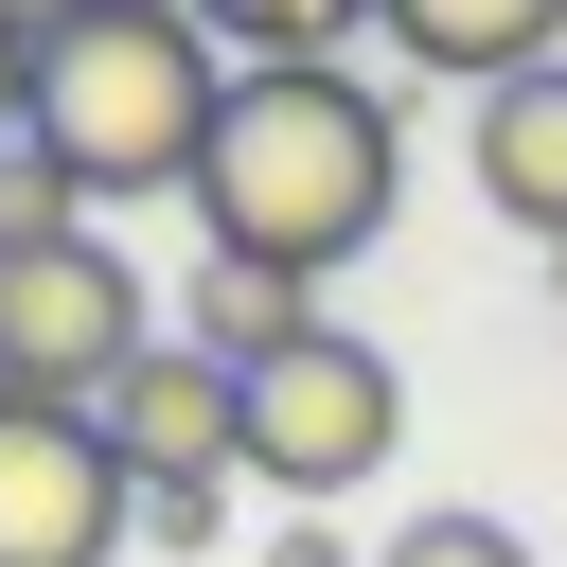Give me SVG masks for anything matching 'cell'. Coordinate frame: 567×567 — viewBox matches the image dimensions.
<instances>
[{"label":"cell","mask_w":567,"mask_h":567,"mask_svg":"<svg viewBox=\"0 0 567 567\" xmlns=\"http://www.w3.org/2000/svg\"><path fill=\"white\" fill-rule=\"evenodd\" d=\"M390 195H408L390 89H354V71H230L213 159H195V230H213L230 266L319 284V266H354V248L390 230Z\"/></svg>","instance_id":"obj_1"},{"label":"cell","mask_w":567,"mask_h":567,"mask_svg":"<svg viewBox=\"0 0 567 567\" xmlns=\"http://www.w3.org/2000/svg\"><path fill=\"white\" fill-rule=\"evenodd\" d=\"M213 106H230L213 18H53L35 35V142L89 177V213L106 195H195Z\"/></svg>","instance_id":"obj_2"},{"label":"cell","mask_w":567,"mask_h":567,"mask_svg":"<svg viewBox=\"0 0 567 567\" xmlns=\"http://www.w3.org/2000/svg\"><path fill=\"white\" fill-rule=\"evenodd\" d=\"M230 443H248V478H266L284 514H337V496L408 443V372L319 319V337H284L266 372H230Z\"/></svg>","instance_id":"obj_3"},{"label":"cell","mask_w":567,"mask_h":567,"mask_svg":"<svg viewBox=\"0 0 567 567\" xmlns=\"http://www.w3.org/2000/svg\"><path fill=\"white\" fill-rule=\"evenodd\" d=\"M142 354H159V301H142V266H124L106 230L0 266V390H35V408H106Z\"/></svg>","instance_id":"obj_4"},{"label":"cell","mask_w":567,"mask_h":567,"mask_svg":"<svg viewBox=\"0 0 567 567\" xmlns=\"http://www.w3.org/2000/svg\"><path fill=\"white\" fill-rule=\"evenodd\" d=\"M142 532V478H124V443L89 425V408H35V390H0V567H106Z\"/></svg>","instance_id":"obj_5"},{"label":"cell","mask_w":567,"mask_h":567,"mask_svg":"<svg viewBox=\"0 0 567 567\" xmlns=\"http://www.w3.org/2000/svg\"><path fill=\"white\" fill-rule=\"evenodd\" d=\"M89 425L124 443V478H248V443H230V372H213L195 337H159V354H142Z\"/></svg>","instance_id":"obj_6"},{"label":"cell","mask_w":567,"mask_h":567,"mask_svg":"<svg viewBox=\"0 0 567 567\" xmlns=\"http://www.w3.org/2000/svg\"><path fill=\"white\" fill-rule=\"evenodd\" d=\"M478 213L496 230H532V248H567V53L549 71H514V89H478Z\"/></svg>","instance_id":"obj_7"},{"label":"cell","mask_w":567,"mask_h":567,"mask_svg":"<svg viewBox=\"0 0 567 567\" xmlns=\"http://www.w3.org/2000/svg\"><path fill=\"white\" fill-rule=\"evenodd\" d=\"M372 35L443 89H514V71L567 53V0H372Z\"/></svg>","instance_id":"obj_8"},{"label":"cell","mask_w":567,"mask_h":567,"mask_svg":"<svg viewBox=\"0 0 567 567\" xmlns=\"http://www.w3.org/2000/svg\"><path fill=\"white\" fill-rule=\"evenodd\" d=\"M177 337H195L213 372H266L284 337H319V284H284V266H230V248H213V266H195V319H177Z\"/></svg>","instance_id":"obj_9"},{"label":"cell","mask_w":567,"mask_h":567,"mask_svg":"<svg viewBox=\"0 0 567 567\" xmlns=\"http://www.w3.org/2000/svg\"><path fill=\"white\" fill-rule=\"evenodd\" d=\"M195 18H213L248 71H337V35H354L372 0H195Z\"/></svg>","instance_id":"obj_10"},{"label":"cell","mask_w":567,"mask_h":567,"mask_svg":"<svg viewBox=\"0 0 567 567\" xmlns=\"http://www.w3.org/2000/svg\"><path fill=\"white\" fill-rule=\"evenodd\" d=\"M71 230H89V177L18 124V142H0V266H18V248H71Z\"/></svg>","instance_id":"obj_11"},{"label":"cell","mask_w":567,"mask_h":567,"mask_svg":"<svg viewBox=\"0 0 567 567\" xmlns=\"http://www.w3.org/2000/svg\"><path fill=\"white\" fill-rule=\"evenodd\" d=\"M372 567H532V532H514V514H408Z\"/></svg>","instance_id":"obj_12"},{"label":"cell","mask_w":567,"mask_h":567,"mask_svg":"<svg viewBox=\"0 0 567 567\" xmlns=\"http://www.w3.org/2000/svg\"><path fill=\"white\" fill-rule=\"evenodd\" d=\"M230 532V478H142V549H213Z\"/></svg>","instance_id":"obj_13"},{"label":"cell","mask_w":567,"mask_h":567,"mask_svg":"<svg viewBox=\"0 0 567 567\" xmlns=\"http://www.w3.org/2000/svg\"><path fill=\"white\" fill-rule=\"evenodd\" d=\"M18 124H35V18L0 0V142H18Z\"/></svg>","instance_id":"obj_14"},{"label":"cell","mask_w":567,"mask_h":567,"mask_svg":"<svg viewBox=\"0 0 567 567\" xmlns=\"http://www.w3.org/2000/svg\"><path fill=\"white\" fill-rule=\"evenodd\" d=\"M266 567H354V532H337V514H284V532H266Z\"/></svg>","instance_id":"obj_15"},{"label":"cell","mask_w":567,"mask_h":567,"mask_svg":"<svg viewBox=\"0 0 567 567\" xmlns=\"http://www.w3.org/2000/svg\"><path fill=\"white\" fill-rule=\"evenodd\" d=\"M53 18H195V0H53Z\"/></svg>","instance_id":"obj_16"},{"label":"cell","mask_w":567,"mask_h":567,"mask_svg":"<svg viewBox=\"0 0 567 567\" xmlns=\"http://www.w3.org/2000/svg\"><path fill=\"white\" fill-rule=\"evenodd\" d=\"M549 301H567V248H549Z\"/></svg>","instance_id":"obj_17"}]
</instances>
